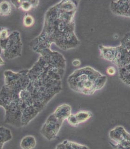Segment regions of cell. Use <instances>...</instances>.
Returning <instances> with one entry per match:
<instances>
[{
	"label": "cell",
	"instance_id": "2",
	"mask_svg": "<svg viewBox=\"0 0 130 149\" xmlns=\"http://www.w3.org/2000/svg\"><path fill=\"white\" fill-rule=\"evenodd\" d=\"M76 8L72 1H61L51 7L45 16L41 33L31 43L32 49L37 52L51 48L52 43L64 50L78 46L79 40L74 34Z\"/></svg>",
	"mask_w": 130,
	"mask_h": 149
},
{
	"label": "cell",
	"instance_id": "8",
	"mask_svg": "<svg viewBox=\"0 0 130 149\" xmlns=\"http://www.w3.org/2000/svg\"><path fill=\"white\" fill-rule=\"evenodd\" d=\"M130 1H111V11L117 15L130 17Z\"/></svg>",
	"mask_w": 130,
	"mask_h": 149
},
{
	"label": "cell",
	"instance_id": "15",
	"mask_svg": "<svg viewBox=\"0 0 130 149\" xmlns=\"http://www.w3.org/2000/svg\"><path fill=\"white\" fill-rule=\"evenodd\" d=\"M12 6L10 2L3 1L0 2V15L8 16L11 13Z\"/></svg>",
	"mask_w": 130,
	"mask_h": 149
},
{
	"label": "cell",
	"instance_id": "11",
	"mask_svg": "<svg viewBox=\"0 0 130 149\" xmlns=\"http://www.w3.org/2000/svg\"><path fill=\"white\" fill-rule=\"evenodd\" d=\"M36 140L32 135L24 136L20 142V146L23 149H32L36 146Z\"/></svg>",
	"mask_w": 130,
	"mask_h": 149
},
{
	"label": "cell",
	"instance_id": "4",
	"mask_svg": "<svg viewBox=\"0 0 130 149\" xmlns=\"http://www.w3.org/2000/svg\"><path fill=\"white\" fill-rule=\"evenodd\" d=\"M130 34H126L121 41L120 45L116 47L99 46L100 56L112 62L118 68L130 66Z\"/></svg>",
	"mask_w": 130,
	"mask_h": 149
},
{
	"label": "cell",
	"instance_id": "17",
	"mask_svg": "<svg viewBox=\"0 0 130 149\" xmlns=\"http://www.w3.org/2000/svg\"><path fill=\"white\" fill-rule=\"evenodd\" d=\"M116 72V69L114 67L110 66L106 69V73L109 76H114Z\"/></svg>",
	"mask_w": 130,
	"mask_h": 149
},
{
	"label": "cell",
	"instance_id": "13",
	"mask_svg": "<svg viewBox=\"0 0 130 149\" xmlns=\"http://www.w3.org/2000/svg\"><path fill=\"white\" fill-rule=\"evenodd\" d=\"M12 138L10 130L5 127H0V149L3 147L4 144L10 141Z\"/></svg>",
	"mask_w": 130,
	"mask_h": 149
},
{
	"label": "cell",
	"instance_id": "16",
	"mask_svg": "<svg viewBox=\"0 0 130 149\" xmlns=\"http://www.w3.org/2000/svg\"><path fill=\"white\" fill-rule=\"evenodd\" d=\"M35 19L32 15L29 14L26 15L23 19V24L25 27H31L34 25Z\"/></svg>",
	"mask_w": 130,
	"mask_h": 149
},
{
	"label": "cell",
	"instance_id": "1",
	"mask_svg": "<svg viewBox=\"0 0 130 149\" xmlns=\"http://www.w3.org/2000/svg\"><path fill=\"white\" fill-rule=\"evenodd\" d=\"M0 91V106L5 111V123L14 127L28 125L62 91L57 83L33 70H7Z\"/></svg>",
	"mask_w": 130,
	"mask_h": 149
},
{
	"label": "cell",
	"instance_id": "3",
	"mask_svg": "<svg viewBox=\"0 0 130 149\" xmlns=\"http://www.w3.org/2000/svg\"><path fill=\"white\" fill-rule=\"evenodd\" d=\"M106 76L91 67L77 69L67 79L71 90L86 95H92L102 89L106 83Z\"/></svg>",
	"mask_w": 130,
	"mask_h": 149
},
{
	"label": "cell",
	"instance_id": "6",
	"mask_svg": "<svg viewBox=\"0 0 130 149\" xmlns=\"http://www.w3.org/2000/svg\"><path fill=\"white\" fill-rule=\"evenodd\" d=\"M0 46L5 57L8 59H13L21 56L22 43L20 32L17 31L11 32L8 38L0 42Z\"/></svg>",
	"mask_w": 130,
	"mask_h": 149
},
{
	"label": "cell",
	"instance_id": "18",
	"mask_svg": "<svg viewBox=\"0 0 130 149\" xmlns=\"http://www.w3.org/2000/svg\"><path fill=\"white\" fill-rule=\"evenodd\" d=\"M81 61L78 59H74L72 62V65L75 67H79L81 65Z\"/></svg>",
	"mask_w": 130,
	"mask_h": 149
},
{
	"label": "cell",
	"instance_id": "9",
	"mask_svg": "<svg viewBox=\"0 0 130 149\" xmlns=\"http://www.w3.org/2000/svg\"><path fill=\"white\" fill-rule=\"evenodd\" d=\"M10 2L16 9H21L24 12L29 11L32 8H35L39 3V1H14Z\"/></svg>",
	"mask_w": 130,
	"mask_h": 149
},
{
	"label": "cell",
	"instance_id": "10",
	"mask_svg": "<svg viewBox=\"0 0 130 149\" xmlns=\"http://www.w3.org/2000/svg\"><path fill=\"white\" fill-rule=\"evenodd\" d=\"M89 147L84 144L70 141L68 140H65L64 141L58 143L55 149H89Z\"/></svg>",
	"mask_w": 130,
	"mask_h": 149
},
{
	"label": "cell",
	"instance_id": "19",
	"mask_svg": "<svg viewBox=\"0 0 130 149\" xmlns=\"http://www.w3.org/2000/svg\"><path fill=\"white\" fill-rule=\"evenodd\" d=\"M1 52H2V49H1V47L0 46V54L1 53ZM5 64V63L4 61L2 60V58L0 56V66L4 65Z\"/></svg>",
	"mask_w": 130,
	"mask_h": 149
},
{
	"label": "cell",
	"instance_id": "12",
	"mask_svg": "<svg viewBox=\"0 0 130 149\" xmlns=\"http://www.w3.org/2000/svg\"><path fill=\"white\" fill-rule=\"evenodd\" d=\"M130 66L118 69V77L122 83L130 87Z\"/></svg>",
	"mask_w": 130,
	"mask_h": 149
},
{
	"label": "cell",
	"instance_id": "14",
	"mask_svg": "<svg viewBox=\"0 0 130 149\" xmlns=\"http://www.w3.org/2000/svg\"><path fill=\"white\" fill-rule=\"evenodd\" d=\"M78 125L88 121L93 116V113L89 111H81L74 114Z\"/></svg>",
	"mask_w": 130,
	"mask_h": 149
},
{
	"label": "cell",
	"instance_id": "5",
	"mask_svg": "<svg viewBox=\"0 0 130 149\" xmlns=\"http://www.w3.org/2000/svg\"><path fill=\"white\" fill-rule=\"evenodd\" d=\"M72 108L67 104L58 106L55 111L47 118L41 129V133L46 139H55L59 132L65 120L71 114Z\"/></svg>",
	"mask_w": 130,
	"mask_h": 149
},
{
	"label": "cell",
	"instance_id": "7",
	"mask_svg": "<svg viewBox=\"0 0 130 149\" xmlns=\"http://www.w3.org/2000/svg\"><path fill=\"white\" fill-rule=\"evenodd\" d=\"M109 143L113 148L129 149L130 134L122 126H117L109 132Z\"/></svg>",
	"mask_w": 130,
	"mask_h": 149
}]
</instances>
